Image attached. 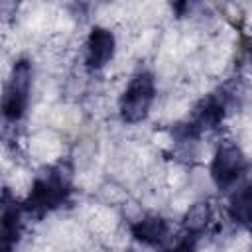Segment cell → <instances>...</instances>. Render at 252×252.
<instances>
[{
  "label": "cell",
  "mask_w": 252,
  "mask_h": 252,
  "mask_svg": "<svg viewBox=\"0 0 252 252\" xmlns=\"http://www.w3.org/2000/svg\"><path fill=\"white\" fill-rule=\"evenodd\" d=\"M33 85V65L30 59L20 57L14 61L10 75L6 79L4 87V98H2V110L6 122H20L28 110L30 93Z\"/></svg>",
  "instance_id": "2"
},
{
  "label": "cell",
  "mask_w": 252,
  "mask_h": 252,
  "mask_svg": "<svg viewBox=\"0 0 252 252\" xmlns=\"http://www.w3.org/2000/svg\"><path fill=\"white\" fill-rule=\"evenodd\" d=\"M246 167L248 161L242 146L232 138H222L213 152L209 177L217 189L226 191L240 183V177L244 175Z\"/></svg>",
  "instance_id": "3"
},
{
  "label": "cell",
  "mask_w": 252,
  "mask_h": 252,
  "mask_svg": "<svg viewBox=\"0 0 252 252\" xmlns=\"http://www.w3.org/2000/svg\"><path fill=\"white\" fill-rule=\"evenodd\" d=\"M130 234L132 238L144 246V248H158V250H165L169 246L171 240H175L179 234L173 236V226L171 222L159 215V213H142L136 220L130 222Z\"/></svg>",
  "instance_id": "4"
},
{
  "label": "cell",
  "mask_w": 252,
  "mask_h": 252,
  "mask_svg": "<svg viewBox=\"0 0 252 252\" xmlns=\"http://www.w3.org/2000/svg\"><path fill=\"white\" fill-rule=\"evenodd\" d=\"M116 55V35L106 26H94L83 49V63L89 71H102L108 63H112Z\"/></svg>",
  "instance_id": "5"
},
{
  "label": "cell",
  "mask_w": 252,
  "mask_h": 252,
  "mask_svg": "<svg viewBox=\"0 0 252 252\" xmlns=\"http://www.w3.org/2000/svg\"><path fill=\"white\" fill-rule=\"evenodd\" d=\"M215 220V209L213 203L209 199H195L191 205H187V209L183 211L181 217V230L189 236V238H199L201 234H205L211 224Z\"/></svg>",
  "instance_id": "7"
},
{
  "label": "cell",
  "mask_w": 252,
  "mask_h": 252,
  "mask_svg": "<svg viewBox=\"0 0 252 252\" xmlns=\"http://www.w3.org/2000/svg\"><path fill=\"white\" fill-rule=\"evenodd\" d=\"M226 217L236 226L252 224V179L240 181L232 187L226 199Z\"/></svg>",
  "instance_id": "6"
},
{
  "label": "cell",
  "mask_w": 252,
  "mask_h": 252,
  "mask_svg": "<svg viewBox=\"0 0 252 252\" xmlns=\"http://www.w3.org/2000/svg\"><path fill=\"white\" fill-rule=\"evenodd\" d=\"M154 100H156L154 73H150L146 69L136 71L128 79V83L118 98V114H120L122 122H126V124L144 122L154 106Z\"/></svg>",
  "instance_id": "1"
}]
</instances>
